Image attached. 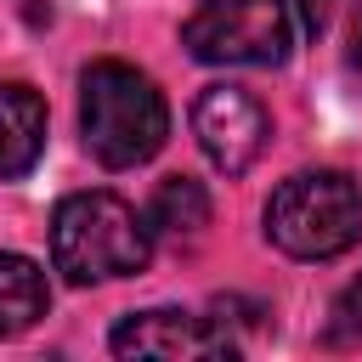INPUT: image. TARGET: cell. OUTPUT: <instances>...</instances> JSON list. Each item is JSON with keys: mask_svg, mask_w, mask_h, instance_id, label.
<instances>
[{"mask_svg": "<svg viewBox=\"0 0 362 362\" xmlns=\"http://www.w3.org/2000/svg\"><path fill=\"white\" fill-rule=\"evenodd\" d=\"M351 51H356V68H362V6H356V17H351Z\"/></svg>", "mask_w": 362, "mask_h": 362, "instance_id": "8fae6325", "label": "cell"}, {"mask_svg": "<svg viewBox=\"0 0 362 362\" xmlns=\"http://www.w3.org/2000/svg\"><path fill=\"white\" fill-rule=\"evenodd\" d=\"M153 255V226L119 192H68L51 215V266L68 283H113L136 277Z\"/></svg>", "mask_w": 362, "mask_h": 362, "instance_id": "7a4b0ae2", "label": "cell"}, {"mask_svg": "<svg viewBox=\"0 0 362 362\" xmlns=\"http://www.w3.org/2000/svg\"><path fill=\"white\" fill-rule=\"evenodd\" d=\"M79 130H85V147L96 153V164L107 170H136L147 164L164 136H170V107H164V90L136 68V62H119V57H102L85 68L79 79Z\"/></svg>", "mask_w": 362, "mask_h": 362, "instance_id": "6da1fadb", "label": "cell"}, {"mask_svg": "<svg viewBox=\"0 0 362 362\" xmlns=\"http://www.w3.org/2000/svg\"><path fill=\"white\" fill-rule=\"evenodd\" d=\"M192 136L204 147V158L221 170V175H243L266 141H272V119L266 107L243 90V85H209L198 102H192Z\"/></svg>", "mask_w": 362, "mask_h": 362, "instance_id": "5b68a950", "label": "cell"}, {"mask_svg": "<svg viewBox=\"0 0 362 362\" xmlns=\"http://www.w3.org/2000/svg\"><path fill=\"white\" fill-rule=\"evenodd\" d=\"M266 238L294 260H334L362 238V187L345 170H300L266 198Z\"/></svg>", "mask_w": 362, "mask_h": 362, "instance_id": "3957f363", "label": "cell"}, {"mask_svg": "<svg viewBox=\"0 0 362 362\" xmlns=\"http://www.w3.org/2000/svg\"><path fill=\"white\" fill-rule=\"evenodd\" d=\"M45 305H51L45 272L28 255H0V339L28 334L45 317Z\"/></svg>", "mask_w": 362, "mask_h": 362, "instance_id": "ba28073f", "label": "cell"}, {"mask_svg": "<svg viewBox=\"0 0 362 362\" xmlns=\"http://www.w3.org/2000/svg\"><path fill=\"white\" fill-rule=\"evenodd\" d=\"M113 356H158V362H226L238 356L232 334L209 317H192V311H136L113 328Z\"/></svg>", "mask_w": 362, "mask_h": 362, "instance_id": "8992f818", "label": "cell"}, {"mask_svg": "<svg viewBox=\"0 0 362 362\" xmlns=\"http://www.w3.org/2000/svg\"><path fill=\"white\" fill-rule=\"evenodd\" d=\"M147 226L153 238H198L209 226V192L192 181V175H164L153 187V204H147Z\"/></svg>", "mask_w": 362, "mask_h": 362, "instance_id": "9c48e42d", "label": "cell"}, {"mask_svg": "<svg viewBox=\"0 0 362 362\" xmlns=\"http://www.w3.org/2000/svg\"><path fill=\"white\" fill-rule=\"evenodd\" d=\"M322 345H362V277H351L334 294L328 322H322Z\"/></svg>", "mask_w": 362, "mask_h": 362, "instance_id": "30bf717a", "label": "cell"}, {"mask_svg": "<svg viewBox=\"0 0 362 362\" xmlns=\"http://www.w3.org/2000/svg\"><path fill=\"white\" fill-rule=\"evenodd\" d=\"M317 6H322V0H305V11H311V17H317Z\"/></svg>", "mask_w": 362, "mask_h": 362, "instance_id": "7c38bea8", "label": "cell"}, {"mask_svg": "<svg viewBox=\"0 0 362 362\" xmlns=\"http://www.w3.org/2000/svg\"><path fill=\"white\" fill-rule=\"evenodd\" d=\"M181 45L215 68H277L294 45L288 0H198Z\"/></svg>", "mask_w": 362, "mask_h": 362, "instance_id": "277c9868", "label": "cell"}, {"mask_svg": "<svg viewBox=\"0 0 362 362\" xmlns=\"http://www.w3.org/2000/svg\"><path fill=\"white\" fill-rule=\"evenodd\" d=\"M45 147V102L23 79H0V181L28 175Z\"/></svg>", "mask_w": 362, "mask_h": 362, "instance_id": "52a82bcc", "label": "cell"}]
</instances>
